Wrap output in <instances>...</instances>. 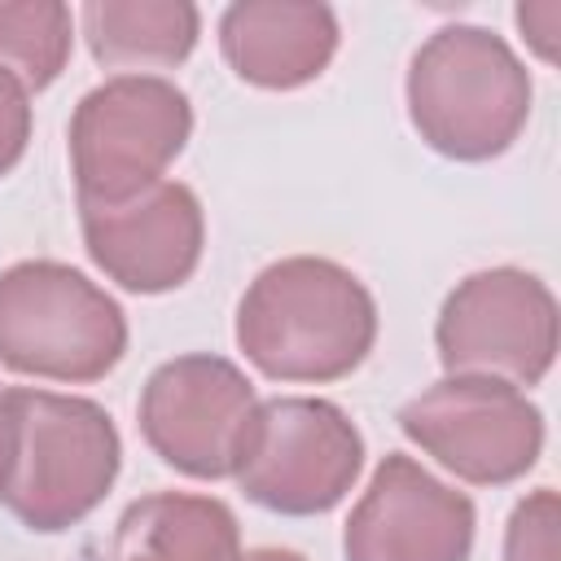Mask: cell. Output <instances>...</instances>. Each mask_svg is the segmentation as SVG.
Returning a JSON list of instances; mask_svg holds the SVG:
<instances>
[{
    "label": "cell",
    "mask_w": 561,
    "mask_h": 561,
    "mask_svg": "<svg viewBox=\"0 0 561 561\" xmlns=\"http://www.w3.org/2000/svg\"><path fill=\"white\" fill-rule=\"evenodd\" d=\"M123 438L110 412L79 394L0 390V504L31 530L83 522L114 486Z\"/></svg>",
    "instance_id": "obj_1"
},
{
    "label": "cell",
    "mask_w": 561,
    "mask_h": 561,
    "mask_svg": "<svg viewBox=\"0 0 561 561\" xmlns=\"http://www.w3.org/2000/svg\"><path fill=\"white\" fill-rule=\"evenodd\" d=\"M377 342L364 280L316 254L267 263L237 302V346L272 381H337Z\"/></svg>",
    "instance_id": "obj_2"
},
{
    "label": "cell",
    "mask_w": 561,
    "mask_h": 561,
    "mask_svg": "<svg viewBox=\"0 0 561 561\" xmlns=\"http://www.w3.org/2000/svg\"><path fill=\"white\" fill-rule=\"evenodd\" d=\"M408 118L443 158H500L530 118V70L486 26H438L412 53Z\"/></svg>",
    "instance_id": "obj_3"
},
{
    "label": "cell",
    "mask_w": 561,
    "mask_h": 561,
    "mask_svg": "<svg viewBox=\"0 0 561 561\" xmlns=\"http://www.w3.org/2000/svg\"><path fill=\"white\" fill-rule=\"evenodd\" d=\"M127 355L123 307L57 259L0 272V364L22 377L101 381Z\"/></svg>",
    "instance_id": "obj_4"
},
{
    "label": "cell",
    "mask_w": 561,
    "mask_h": 561,
    "mask_svg": "<svg viewBox=\"0 0 561 561\" xmlns=\"http://www.w3.org/2000/svg\"><path fill=\"white\" fill-rule=\"evenodd\" d=\"M193 136L188 96L158 75H118L83 92L70 118L79 202L110 206L158 184Z\"/></svg>",
    "instance_id": "obj_5"
},
{
    "label": "cell",
    "mask_w": 561,
    "mask_h": 561,
    "mask_svg": "<svg viewBox=\"0 0 561 561\" xmlns=\"http://www.w3.org/2000/svg\"><path fill=\"white\" fill-rule=\"evenodd\" d=\"M364 469V434L355 421L307 394L263 399L237 460V486L267 513L316 517L346 500Z\"/></svg>",
    "instance_id": "obj_6"
},
{
    "label": "cell",
    "mask_w": 561,
    "mask_h": 561,
    "mask_svg": "<svg viewBox=\"0 0 561 561\" xmlns=\"http://www.w3.org/2000/svg\"><path fill=\"white\" fill-rule=\"evenodd\" d=\"M434 346L447 377L539 386L557 359V298L535 272L482 267L447 294Z\"/></svg>",
    "instance_id": "obj_7"
},
{
    "label": "cell",
    "mask_w": 561,
    "mask_h": 561,
    "mask_svg": "<svg viewBox=\"0 0 561 561\" xmlns=\"http://www.w3.org/2000/svg\"><path fill=\"white\" fill-rule=\"evenodd\" d=\"M399 430L473 486H504L535 469L543 412L526 390L491 377H443L399 408Z\"/></svg>",
    "instance_id": "obj_8"
},
{
    "label": "cell",
    "mask_w": 561,
    "mask_h": 561,
    "mask_svg": "<svg viewBox=\"0 0 561 561\" xmlns=\"http://www.w3.org/2000/svg\"><path fill=\"white\" fill-rule=\"evenodd\" d=\"M259 394L224 355H175L140 390V434L171 469L215 482L232 478Z\"/></svg>",
    "instance_id": "obj_9"
},
{
    "label": "cell",
    "mask_w": 561,
    "mask_h": 561,
    "mask_svg": "<svg viewBox=\"0 0 561 561\" xmlns=\"http://www.w3.org/2000/svg\"><path fill=\"white\" fill-rule=\"evenodd\" d=\"M473 500L438 482L412 456L390 451L346 517V561H469Z\"/></svg>",
    "instance_id": "obj_10"
},
{
    "label": "cell",
    "mask_w": 561,
    "mask_h": 561,
    "mask_svg": "<svg viewBox=\"0 0 561 561\" xmlns=\"http://www.w3.org/2000/svg\"><path fill=\"white\" fill-rule=\"evenodd\" d=\"M79 228L88 259L131 294L180 289L197 272L206 245L202 202L180 180H158L110 206L79 202Z\"/></svg>",
    "instance_id": "obj_11"
},
{
    "label": "cell",
    "mask_w": 561,
    "mask_h": 561,
    "mask_svg": "<svg viewBox=\"0 0 561 561\" xmlns=\"http://www.w3.org/2000/svg\"><path fill=\"white\" fill-rule=\"evenodd\" d=\"M219 48L237 79L289 92L324 75L337 53V18L311 0H241L219 18Z\"/></svg>",
    "instance_id": "obj_12"
},
{
    "label": "cell",
    "mask_w": 561,
    "mask_h": 561,
    "mask_svg": "<svg viewBox=\"0 0 561 561\" xmlns=\"http://www.w3.org/2000/svg\"><path fill=\"white\" fill-rule=\"evenodd\" d=\"M105 561H241V526L224 500L153 491L123 508Z\"/></svg>",
    "instance_id": "obj_13"
},
{
    "label": "cell",
    "mask_w": 561,
    "mask_h": 561,
    "mask_svg": "<svg viewBox=\"0 0 561 561\" xmlns=\"http://www.w3.org/2000/svg\"><path fill=\"white\" fill-rule=\"evenodd\" d=\"M88 53L105 70L180 66L202 31V13L188 0H88L79 9Z\"/></svg>",
    "instance_id": "obj_14"
},
{
    "label": "cell",
    "mask_w": 561,
    "mask_h": 561,
    "mask_svg": "<svg viewBox=\"0 0 561 561\" xmlns=\"http://www.w3.org/2000/svg\"><path fill=\"white\" fill-rule=\"evenodd\" d=\"M70 9L57 0H0V66L26 92H44L70 61Z\"/></svg>",
    "instance_id": "obj_15"
},
{
    "label": "cell",
    "mask_w": 561,
    "mask_h": 561,
    "mask_svg": "<svg viewBox=\"0 0 561 561\" xmlns=\"http://www.w3.org/2000/svg\"><path fill=\"white\" fill-rule=\"evenodd\" d=\"M557 526L561 504L552 486L530 491L517 500L508 526H504V561H557Z\"/></svg>",
    "instance_id": "obj_16"
},
{
    "label": "cell",
    "mask_w": 561,
    "mask_h": 561,
    "mask_svg": "<svg viewBox=\"0 0 561 561\" xmlns=\"http://www.w3.org/2000/svg\"><path fill=\"white\" fill-rule=\"evenodd\" d=\"M31 140V92L0 66V175H9Z\"/></svg>",
    "instance_id": "obj_17"
},
{
    "label": "cell",
    "mask_w": 561,
    "mask_h": 561,
    "mask_svg": "<svg viewBox=\"0 0 561 561\" xmlns=\"http://www.w3.org/2000/svg\"><path fill=\"white\" fill-rule=\"evenodd\" d=\"M526 44L539 53V61H557V31H561V4L557 0H526L513 9Z\"/></svg>",
    "instance_id": "obj_18"
},
{
    "label": "cell",
    "mask_w": 561,
    "mask_h": 561,
    "mask_svg": "<svg viewBox=\"0 0 561 561\" xmlns=\"http://www.w3.org/2000/svg\"><path fill=\"white\" fill-rule=\"evenodd\" d=\"M241 561H307V557L294 552V548H254V552H245Z\"/></svg>",
    "instance_id": "obj_19"
}]
</instances>
